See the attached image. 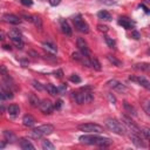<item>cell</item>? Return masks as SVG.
Masks as SVG:
<instances>
[{
	"mask_svg": "<svg viewBox=\"0 0 150 150\" xmlns=\"http://www.w3.org/2000/svg\"><path fill=\"white\" fill-rule=\"evenodd\" d=\"M70 98L77 103V104H83V103H90L94 100V95L91 93V87H82L81 90L79 91H73L70 94Z\"/></svg>",
	"mask_w": 150,
	"mask_h": 150,
	"instance_id": "cell-1",
	"label": "cell"
},
{
	"mask_svg": "<svg viewBox=\"0 0 150 150\" xmlns=\"http://www.w3.org/2000/svg\"><path fill=\"white\" fill-rule=\"evenodd\" d=\"M105 127L117 135H125V132H127V128L124 127V124H122L121 122H118L117 120H114V118H108L105 121Z\"/></svg>",
	"mask_w": 150,
	"mask_h": 150,
	"instance_id": "cell-2",
	"label": "cell"
},
{
	"mask_svg": "<svg viewBox=\"0 0 150 150\" xmlns=\"http://www.w3.org/2000/svg\"><path fill=\"white\" fill-rule=\"evenodd\" d=\"M121 120H122L124 127L127 128V130H129L130 132H134V134H136V135L142 136V130L139 129V127H138L129 116H127V115H121Z\"/></svg>",
	"mask_w": 150,
	"mask_h": 150,
	"instance_id": "cell-3",
	"label": "cell"
},
{
	"mask_svg": "<svg viewBox=\"0 0 150 150\" xmlns=\"http://www.w3.org/2000/svg\"><path fill=\"white\" fill-rule=\"evenodd\" d=\"M79 130L87 132V134H101L103 132V127H101L100 124L96 123H83V124H79Z\"/></svg>",
	"mask_w": 150,
	"mask_h": 150,
	"instance_id": "cell-4",
	"label": "cell"
},
{
	"mask_svg": "<svg viewBox=\"0 0 150 150\" xmlns=\"http://www.w3.org/2000/svg\"><path fill=\"white\" fill-rule=\"evenodd\" d=\"M73 22H74L75 28H76L79 32L84 33V34L89 33V26H88V23L82 19V16H81L80 14H79V15H75V16L73 18Z\"/></svg>",
	"mask_w": 150,
	"mask_h": 150,
	"instance_id": "cell-5",
	"label": "cell"
},
{
	"mask_svg": "<svg viewBox=\"0 0 150 150\" xmlns=\"http://www.w3.org/2000/svg\"><path fill=\"white\" fill-rule=\"evenodd\" d=\"M76 46H77V48H79V50H80L81 54H83L84 56H88V57L91 56L90 49H89L87 42L84 41V39H82V38H77V40H76Z\"/></svg>",
	"mask_w": 150,
	"mask_h": 150,
	"instance_id": "cell-6",
	"label": "cell"
},
{
	"mask_svg": "<svg viewBox=\"0 0 150 150\" xmlns=\"http://www.w3.org/2000/svg\"><path fill=\"white\" fill-rule=\"evenodd\" d=\"M107 84H108L110 88H112L114 90H116V91H118V93H122V94L128 90V88L125 87V84L121 83V82L117 81V80H109V81L107 82Z\"/></svg>",
	"mask_w": 150,
	"mask_h": 150,
	"instance_id": "cell-7",
	"label": "cell"
},
{
	"mask_svg": "<svg viewBox=\"0 0 150 150\" xmlns=\"http://www.w3.org/2000/svg\"><path fill=\"white\" fill-rule=\"evenodd\" d=\"M39 109L41 110V112L49 115V114L53 112V110H54V105H53V103H52L50 101H48V100H43V101H40Z\"/></svg>",
	"mask_w": 150,
	"mask_h": 150,
	"instance_id": "cell-8",
	"label": "cell"
},
{
	"mask_svg": "<svg viewBox=\"0 0 150 150\" xmlns=\"http://www.w3.org/2000/svg\"><path fill=\"white\" fill-rule=\"evenodd\" d=\"M129 138H130V141H131L137 148H146V144H145V142L143 141V137H142V136L136 135V134H134V132H130V134H129Z\"/></svg>",
	"mask_w": 150,
	"mask_h": 150,
	"instance_id": "cell-9",
	"label": "cell"
},
{
	"mask_svg": "<svg viewBox=\"0 0 150 150\" xmlns=\"http://www.w3.org/2000/svg\"><path fill=\"white\" fill-rule=\"evenodd\" d=\"M41 136H47V135H50L53 131H54V127L52 124H42V125H39L38 128H34Z\"/></svg>",
	"mask_w": 150,
	"mask_h": 150,
	"instance_id": "cell-10",
	"label": "cell"
},
{
	"mask_svg": "<svg viewBox=\"0 0 150 150\" xmlns=\"http://www.w3.org/2000/svg\"><path fill=\"white\" fill-rule=\"evenodd\" d=\"M129 80L138 83L139 86H142L145 89H150V82L144 76H129Z\"/></svg>",
	"mask_w": 150,
	"mask_h": 150,
	"instance_id": "cell-11",
	"label": "cell"
},
{
	"mask_svg": "<svg viewBox=\"0 0 150 150\" xmlns=\"http://www.w3.org/2000/svg\"><path fill=\"white\" fill-rule=\"evenodd\" d=\"M112 144V141L108 137H98V136H95V142H94V145H97V146H101V148H107L109 145Z\"/></svg>",
	"mask_w": 150,
	"mask_h": 150,
	"instance_id": "cell-12",
	"label": "cell"
},
{
	"mask_svg": "<svg viewBox=\"0 0 150 150\" xmlns=\"http://www.w3.org/2000/svg\"><path fill=\"white\" fill-rule=\"evenodd\" d=\"M60 27H61V30H62L63 34H66L67 36H71L73 32H71V28H70L69 23L67 22V20L60 19Z\"/></svg>",
	"mask_w": 150,
	"mask_h": 150,
	"instance_id": "cell-13",
	"label": "cell"
},
{
	"mask_svg": "<svg viewBox=\"0 0 150 150\" xmlns=\"http://www.w3.org/2000/svg\"><path fill=\"white\" fill-rule=\"evenodd\" d=\"M0 87H1V91L4 93V95H5V97L6 98H9V100H12L13 97H14V95H13V90H12V88L11 87H8L4 81L0 83Z\"/></svg>",
	"mask_w": 150,
	"mask_h": 150,
	"instance_id": "cell-14",
	"label": "cell"
},
{
	"mask_svg": "<svg viewBox=\"0 0 150 150\" xmlns=\"http://www.w3.org/2000/svg\"><path fill=\"white\" fill-rule=\"evenodd\" d=\"M118 25L122 26V27L125 28V29H131V28H134V22H132L129 18H125V16H122V18L118 19Z\"/></svg>",
	"mask_w": 150,
	"mask_h": 150,
	"instance_id": "cell-15",
	"label": "cell"
},
{
	"mask_svg": "<svg viewBox=\"0 0 150 150\" xmlns=\"http://www.w3.org/2000/svg\"><path fill=\"white\" fill-rule=\"evenodd\" d=\"M2 19H4L6 22L12 23V25H18V23L21 22V19H20L19 16L14 15V14H5V15L2 16Z\"/></svg>",
	"mask_w": 150,
	"mask_h": 150,
	"instance_id": "cell-16",
	"label": "cell"
},
{
	"mask_svg": "<svg viewBox=\"0 0 150 150\" xmlns=\"http://www.w3.org/2000/svg\"><path fill=\"white\" fill-rule=\"evenodd\" d=\"M22 123H23V125L25 127H28V128H30V127H34L35 125V118L32 116V115H25L23 117H22Z\"/></svg>",
	"mask_w": 150,
	"mask_h": 150,
	"instance_id": "cell-17",
	"label": "cell"
},
{
	"mask_svg": "<svg viewBox=\"0 0 150 150\" xmlns=\"http://www.w3.org/2000/svg\"><path fill=\"white\" fill-rule=\"evenodd\" d=\"M28 102H29V104H30L32 107H34V108H38L39 104H40L39 97H38L35 94H33V93H29V94H28Z\"/></svg>",
	"mask_w": 150,
	"mask_h": 150,
	"instance_id": "cell-18",
	"label": "cell"
},
{
	"mask_svg": "<svg viewBox=\"0 0 150 150\" xmlns=\"http://www.w3.org/2000/svg\"><path fill=\"white\" fill-rule=\"evenodd\" d=\"M20 146H21V149H23V150H34L35 149V146L30 143V141L29 139H27V138H22L21 141H20Z\"/></svg>",
	"mask_w": 150,
	"mask_h": 150,
	"instance_id": "cell-19",
	"label": "cell"
},
{
	"mask_svg": "<svg viewBox=\"0 0 150 150\" xmlns=\"http://www.w3.org/2000/svg\"><path fill=\"white\" fill-rule=\"evenodd\" d=\"M97 18L98 19H101V20H103V21H111V14L108 12V11H100V12H97Z\"/></svg>",
	"mask_w": 150,
	"mask_h": 150,
	"instance_id": "cell-20",
	"label": "cell"
},
{
	"mask_svg": "<svg viewBox=\"0 0 150 150\" xmlns=\"http://www.w3.org/2000/svg\"><path fill=\"white\" fill-rule=\"evenodd\" d=\"M123 108H124L125 112H128L129 115H131V116H136V115H137V110H136L135 107H132L130 103L123 102Z\"/></svg>",
	"mask_w": 150,
	"mask_h": 150,
	"instance_id": "cell-21",
	"label": "cell"
},
{
	"mask_svg": "<svg viewBox=\"0 0 150 150\" xmlns=\"http://www.w3.org/2000/svg\"><path fill=\"white\" fill-rule=\"evenodd\" d=\"M4 137H5V139H6L7 142H11V143H15V142L18 141L16 136H15L12 131H9V130H5V131H4Z\"/></svg>",
	"mask_w": 150,
	"mask_h": 150,
	"instance_id": "cell-22",
	"label": "cell"
},
{
	"mask_svg": "<svg viewBox=\"0 0 150 150\" xmlns=\"http://www.w3.org/2000/svg\"><path fill=\"white\" fill-rule=\"evenodd\" d=\"M7 111H8V114H9L12 117H16V116L19 115V112H20V108H19V105H16V104H12V105L8 107Z\"/></svg>",
	"mask_w": 150,
	"mask_h": 150,
	"instance_id": "cell-23",
	"label": "cell"
},
{
	"mask_svg": "<svg viewBox=\"0 0 150 150\" xmlns=\"http://www.w3.org/2000/svg\"><path fill=\"white\" fill-rule=\"evenodd\" d=\"M8 36L11 38V40H13V39H21L22 34H21V32L18 28H13V29H11L8 32Z\"/></svg>",
	"mask_w": 150,
	"mask_h": 150,
	"instance_id": "cell-24",
	"label": "cell"
},
{
	"mask_svg": "<svg viewBox=\"0 0 150 150\" xmlns=\"http://www.w3.org/2000/svg\"><path fill=\"white\" fill-rule=\"evenodd\" d=\"M32 22L34 23V26L39 29V30H42V19L38 15H32Z\"/></svg>",
	"mask_w": 150,
	"mask_h": 150,
	"instance_id": "cell-25",
	"label": "cell"
},
{
	"mask_svg": "<svg viewBox=\"0 0 150 150\" xmlns=\"http://www.w3.org/2000/svg\"><path fill=\"white\" fill-rule=\"evenodd\" d=\"M42 47H43L46 50L50 52V53H55V52L57 50V47H56L54 43H50V42H42Z\"/></svg>",
	"mask_w": 150,
	"mask_h": 150,
	"instance_id": "cell-26",
	"label": "cell"
},
{
	"mask_svg": "<svg viewBox=\"0 0 150 150\" xmlns=\"http://www.w3.org/2000/svg\"><path fill=\"white\" fill-rule=\"evenodd\" d=\"M90 67L94 68V69L97 70V71H100V70L102 69L101 63H100V61H98L96 57H91V59H90Z\"/></svg>",
	"mask_w": 150,
	"mask_h": 150,
	"instance_id": "cell-27",
	"label": "cell"
},
{
	"mask_svg": "<svg viewBox=\"0 0 150 150\" xmlns=\"http://www.w3.org/2000/svg\"><path fill=\"white\" fill-rule=\"evenodd\" d=\"M134 69H136V70L148 71V70L150 69V64H149V63H146V62H144V63H137V64H135V66H134Z\"/></svg>",
	"mask_w": 150,
	"mask_h": 150,
	"instance_id": "cell-28",
	"label": "cell"
},
{
	"mask_svg": "<svg viewBox=\"0 0 150 150\" xmlns=\"http://www.w3.org/2000/svg\"><path fill=\"white\" fill-rule=\"evenodd\" d=\"M46 89H47V91H48L52 96H56V95H57V87H55L54 84H52V83L46 84Z\"/></svg>",
	"mask_w": 150,
	"mask_h": 150,
	"instance_id": "cell-29",
	"label": "cell"
},
{
	"mask_svg": "<svg viewBox=\"0 0 150 150\" xmlns=\"http://www.w3.org/2000/svg\"><path fill=\"white\" fill-rule=\"evenodd\" d=\"M41 146H42V149H45V150H54V149H55L54 144H53L50 141H47V139L42 141Z\"/></svg>",
	"mask_w": 150,
	"mask_h": 150,
	"instance_id": "cell-30",
	"label": "cell"
},
{
	"mask_svg": "<svg viewBox=\"0 0 150 150\" xmlns=\"http://www.w3.org/2000/svg\"><path fill=\"white\" fill-rule=\"evenodd\" d=\"M107 59L109 60V62L110 63H112L114 66H116V67H121L122 66V62L120 61V60H117L115 56H112V55H107Z\"/></svg>",
	"mask_w": 150,
	"mask_h": 150,
	"instance_id": "cell-31",
	"label": "cell"
},
{
	"mask_svg": "<svg viewBox=\"0 0 150 150\" xmlns=\"http://www.w3.org/2000/svg\"><path fill=\"white\" fill-rule=\"evenodd\" d=\"M12 42H13V45L18 49H22L23 48V41H22V39H13Z\"/></svg>",
	"mask_w": 150,
	"mask_h": 150,
	"instance_id": "cell-32",
	"label": "cell"
},
{
	"mask_svg": "<svg viewBox=\"0 0 150 150\" xmlns=\"http://www.w3.org/2000/svg\"><path fill=\"white\" fill-rule=\"evenodd\" d=\"M32 86H33V88H35V89L39 90V91H42V90L45 89V87H43L39 81H36V80H33V81H32Z\"/></svg>",
	"mask_w": 150,
	"mask_h": 150,
	"instance_id": "cell-33",
	"label": "cell"
},
{
	"mask_svg": "<svg viewBox=\"0 0 150 150\" xmlns=\"http://www.w3.org/2000/svg\"><path fill=\"white\" fill-rule=\"evenodd\" d=\"M104 41H105V43L108 45V47H110V48H114V47H115V40H114L112 38L105 36V38H104Z\"/></svg>",
	"mask_w": 150,
	"mask_h": 150,
	"instance_id": "cell-34",
	"label": "cell"
},
{
	"mask_svg": "<svg viewBox=\"0 0 150 150\" xmlns=\"http://www.w3.org/2000/svg\"><path fill=\"white\" fill-rule=\"evenodd\" d=\"M150 101H149V98H146V100H144V102H143V109H144V111H145V114H150V108H149V105H150V103H149Z\"/></svg>",
	"mask_w": 150,
	"mask_h": 150,
	"instance_id": "cell-35",
	"label": "cell"
},
{
	"mask_svg": "<svg viewBox=\"0 0 150 150\" xmlns=\"http://www.w3.org/2000/svg\"><path fill=\"white\" fill-rule=\"evenodd\" d=\"M69 80H70L71 82H74V83H80V82H81V77H80L77 74H71L70 77H69Z\"/></svg>",
	"mask_w": 150,
	"mask_h": 150,
	"instance_id": "cell-36",
	"label": "cell"
},
{
	"mask_svg": "<svg viewBox=\"0 0 150 150\" xmlns=\"http://www.w3.org/2000/svg\"><path fill=\"white\" fill-rule=\"evenodd\" d=\"M66 91H67V86L66 84H61L60 87H57V94L59 95H63V94H66Z\"/></svg>",
	"mask_w": 150,
	"mask_h": 150,
	"instance_id": "cell-37",
	"label": "cell"
},
{
	"mask_svg": "<svg viewBox=\"0 0 150 150\" xmlns=\"http://www.w3.org/2000/svg\"><path fill=\"white\" fill-rule=\"evenodd\" d=\"M97 29H98L101 33H107V32L109 30L108 26H105V25H102V23H98V25H97Z\"/></svg>",
	"mask_w": 150,
	"mask_h": 150,
	"instance_id": "cell-38",
	"label": "cell"
},
{
	"mask_svg": "<svg viewBox=\"0 0 150 150\" xmlns=\"http://www.w3.org/2000/svg\"><path fill=\"white\" fill-rule=\"evenodd\" d=\"M53 74H54V76L57 77V79H62V77H63V70H62V69H56Z\"/></svg>",
	"mask_w": 150,
	"mask_h": 150,
	"instance_id": "cell-39",
	"label": "cell"
},
{
	"mask_svg": "<svg viewBox=\"0 0 150 150\" xmlns=\"http://www.w3.org/2000/svg\"><path fill=\"white\" fill-rule=\"evenodd\" d=\"M142 137H144L145 139H149L150 138V130L149 129H143L142 130Z\"/></svg>",
	"mask_w": 150,
	"mask_h": 150,
	"instance_id": "cell-40",
	"label": "cell"
},
{
	"mask_svg": "<svg viewBox=\"0 0 150 150\" xmlns=\"http://www.w3.org/2000/svg\"><path fill=\"white\" fill-rule=\"evenodd\" d=\"M45 59H46V60H49V61H54V62L57 61V57H56V56H54V55H52V54H48V53L45 55Z\"/></svg>",
	"mask_w": 150,
	"mask_h": 150,
	"instance_id": "cell-41",
	"label": "cell"
},
{
	"mask_svg": "<svg viewBox=\"0 0 150 150\" xmlns=\"http://www.w3.org/2000/svg\"><path fill=\"white\" fill-rule=\"evenodd\" d=\"M108 100H109V102H110V103L116 104V97H115L111 93H109V94H108Z\"/></svg>",
	"mask_w": 150,
	"mask_h": 150,
	"instance_id": "cell-42",
	"label": "cell"
},
{
	"mask_svg": "<svg viewBox=\"0 0 150 150\" xmlns=\"http://www.w3.org/2000/svg\"><path fill=\"white\" fill-rule=\"evenodd\" d=\"M20 2H21V5L27 6V7L33 5V0H20Z\"/></svg>",
	"mask_w": 150,
	"mask_h": 150,
	"instance_id": "cell-43",
	"label": "cell"
},
{
	"mask_svg": "<svg viewBox=\"0 0 150 150\" xmlns=\"http://www.w3.org/2000/svg\"><path fill=\"white\" fill-rule=\"evenodd\" d=\"M131 38L135 39V40H138V39L141 38V34H139L137 30H132V33H131Z\"/></svg>",
	"mask_w": 150,
	"mask_h": 150,
	"instance_id": "cell-44",
	"label": "cell"
},
{
	"mask_svg": "<svg viewBox=\"0 0 150 150\" xmlns=\"http://www.w3.org/2000/svg\"><path fill=\"white\" fill-rule=\"evenodd\" d=\"M62 104H63V101H62V100H57V101L55 102V104H54V108H55V109H61Z\"/></svg>",
	"mask_w": 150,
	"mask_h": 150,
	"instance_id": "cell-45",
	"label": "cell"
},
{
	"mask_svg": "<svg viewBox=\"0 0 150 150\" xmlns=\"http://www.w3.org/2000/svg\"><path fill=\"white\" fill-rule=\"evenodd\" d=\"M60 2H61V0H49L50 6H57V5H60Z\"/></svg>",
	"mask_w": 150,
	"mask_h": 150,
	"instance_id": "cell-46",
	"label": "cell"
},
{
	"mask_svg": "<svg viewBox=\"0 0 150 150\" xmlns=\"http://www.w3.org/2000/svg\"><path fill=\"white\" fill-rule=\"evenodd\" d=\"M21 16H22V18H25V20H27V21L32 22V16H30V15H27V14H22Z\"/></svg>",
	"mask_w": 150,
	"mask_h": 150,
	"instance_id": "cell-47",
	"label": "cell"
},
{
	"mask_svg": "<svg viewBox=\"0 0 150 150\" xmlns=\"http://www.w3.org/2000/svg\"><path fill=\"white\" fill-rule=\"evenodd\" d=\"M4 100H6V97H5V95H4V93L0 90V101H4Z\"/></svg>",
	"mask_w": 150,
	"mask_h": 150,
	"instance_id": "cell-48",
	"label": "cell"
},
{
	"mask_svg": "<svg viewBox=\"0 0 150 150\" xmlns=\"http://www.w3.org/2000/svg\"><path fill=\"white\" fill-rule=\"evenodd\" d=\"M139 7H142V8H143V9H144V12H145V13H149V9H148V7H145V6H144V5H141V6H139Z\"/></svg>",
	"mask_w": 150,
	"mask_h": 150,
	"instance_id": "cell-49",
	"label": "cell"
},
{
	"mask_svg": "<svg viewBox=\"0 0 150 150\" xmlns=\"http://www.w3.org/2000/svg\"><path fill=\"white\" fill-rule=\"evenodd\" d=\"M4 48H5L6 50H11V46H8V45H5V46H4Z\"/></svg>",
	"mask_w": 150,
	"mask_h": 150,
	"instance_id": "cell-50",
	"label": "cell"
},
{
	"mask_svg": "<svg viewBox=\"0 0 150 150\" xmlns=\"http://www.w3.org/2000/svg\"><path fill=\"white\" fill-rule=\"evenodd\" d=\"M0 111H1L0 114H2V111H4V107H0Z\"/></svg>",
	"mask_w": 150,
	"mask_h": 150,
	"instance_id": "cell-51",
	"label": "cell"
},
{
	"mask_svg": "<svg viewBox=\"0 0 150 150\" xmlns=\"http://www.w3.org/2000/svg\"><path fill=\"white\" fill-rule=\"evenodd\" d=\"M5 146V143H0V148H4Z\"/></svg>",
	"mask_w": 150,
	"mask_h": 150,
	"instance_id": "cell-52",
	"label": "cell"
},
{
	"mask_svg": "<svg viewBox=\"0 0 150 150\" xmlns=\"http://www.w3.org/2000/svg\"><path fill=\"white\" fill-rule=\"evenodd\" d=\"M1 36H2V34H1V33H0V39H2V38H1Z\"/></svg>",
	"mask_w": 150,
	"mask_h": 150,
	"instance_id": "cell-53",
	"label": "cell"
}]
</instances>
